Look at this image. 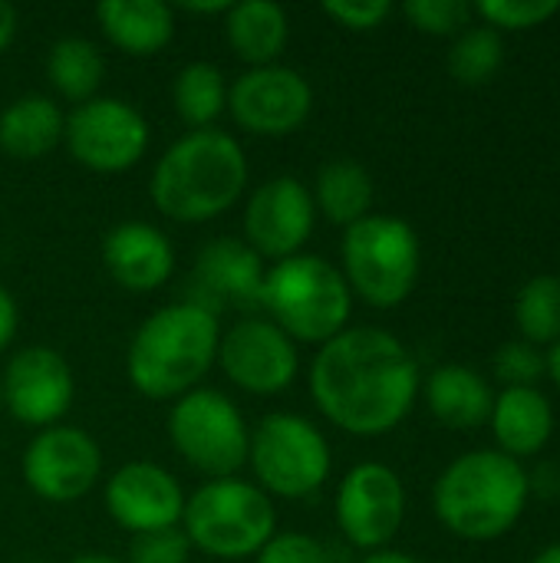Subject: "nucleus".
I'll return each instance as SVG.
<instances>
[{
	"label": "nucleus",
	"instance_id": "nucleus-1",
	"mask_svg": "<svg viewBox=\"0 0 560 563\" xmlns=\"http://www.w3.org/2000/svg\"><path fill=\"white\" fill-rule=\"evenodd\" d=\"M307 386L330 426L376 439L406 422L422 376L416 356L396 333L383 327H347L317 350Z\"/></svg>",
	"mask_w": 560,
	"mask_h": 563
},
{
	"label": "nucleus",
	"instance_id": "nucleus-2",
	"mask_svg": "<svg viewBox=\"0 0 560 563\" xmlns=\"http://www.w3.org/2000/svg\"><path fill=\"white\" fill-rule=\"evenodd\" d=\"M248 155L221 129H198L175 139L152 168V205L178 224H205L231 211L248 188Z\"/></svg>",
	"mask_w": 560,
	"mask_h": 563
},
{
	"label": "nucleus",
	"instance_id": "nucleus-3",
	"mask_svg": "<svg viewBox=\"0 0 560 563\" xmlns=\"http://www.w3.org/2000/svg\"><path fill=\"white\" fill-rule=\"evenodd\" d=\"M218 313L195 300L158 307L132 333L125 350V376L132 389L152 402L178 399L205 379L218 360Z\"/></svg>",
	"mask_w": 560,
	"mask_h": 563
},
{
	"label": "nucleus",
	"instance_id": "nucleus-4",
	"mask_svg": "<svg viewBox=\"0 0 560 563\" xmlns=\"http://www.w3.org/2000/svg\"><path fill=\"white\" fill-rule=\"evenodd\" d=\"M531 482L518 459L498 449H475L442 468L432 488L439 525L472 544L505 538L528 511Z\"/></svg>",
	"mask_w": 560,
	"mask_h": 563
},
{
	"label": "nucleus",
	"instance_id": "nucleus-5",
	"mask_svg": "<svg viewBox=\"0 0 560 563\" xmlns=\"http://www.w3.org/2000/svg\"><path fill=\"white\" fill-rule=\"evenodd\" d=\"M261 307L294 343L323 346L350 327L353 290L327 257L294 254L264 274Z\"/></svg>",
	"mask_w": 560,
	"mask_h": 563
},
{
	"label": "nucleus",
	"instance_id": "nucleus-6",
	"mask_svg": "<svg viewBox=\"0 0 560 563\" xmlns=\"http://www.w3.org/2000/svg\"><path fill=\"white\" fill-rule=\"evenodd\" d=\"M347 287L376 310L409 300L422 271V244L409 221L396 214H366L350 224L340 244Z\"/></svg>",
	"mask_w": 560,
	"mask_h": 563
},
{
	"label": "nucleus",
	"instance_id": "nucleus-7",
	"mask_svg": "<svg viewBox=\"0 0 560 563\" xmlns=\"http://www.w3.org/2000/svg\"><path fill=\"white\" fill-rule=\"evenodd\" d=\"M182 531L191 551L215 561H244L277 534V511L254 482L211 478L185 498Z\"/></svg>",
	"mask_w": 560,
	"mask_h": 563
},
{
	"label": "nucleus",
	"instance_id": "nucleus-8",
	"mask_svg": "<svg viewBox=\"0 0 560 563\" xmlns=\"http://www.w3.org/2000/svg\"><path fill=\"white\" fill-rule=\"evenodd\" d=\"M248 465L267 498L300 501L317 495L333 468L327 435L304 416L267 412L251 432Z\"/></svg>",
	"mask_w": 560,
	"mask_h": 563
},
{
	"label": "nucleus",
	"instance_id": "nucleus-9",
	"mask_svg": "<svg viewBox=\"0 0 560 563\" xmlns=\"http://www.w3.org/2000/svg\"><path fill=\"white\" fill-rule=\"evenodd\" d=\"M168 439L175 452L208 478H234L248 465L251 432L231 396L218 389H191L168 412Z\"/></svg>",
	"mask_w": 560,
	"mask_h": 563
},
{
	"label": "nucleus",
	"instance_id": "nucleus-10",
	"mask_svg": "<svg viewBox=\"0 0 560 563\" xmlns=\"http://www.w3.org/2000/svg\"><path fill=\"white\" fill-rule=\"evenodd\" d=\"M63 145L83 168L119 175L145 155L149 122L132 102L119 96H96L73 106V112L66 115Z\"/></svg>",
	"mask_w": 560,
	"mask_h": 563
},
{
	"label": "nucleus",
	"instance_id": "nucleus-11",
	"mask_svg": "<svg viewBox=\"0 0 560 563\" xmlns=\"http://www.w3.org/2000/svg\"><path fill=\"white\" fill-rule=\"evenodd\" d=\"M333 518L340 534L356 551H386L406 521L403 478L383 462L353 465L337 488Z\"/></svg>",
	"mask_w": 560,
	"mask_h": 563
},
{
	"label": "nucleus",
	"instance_id": "nucleus-12",
	"mask_svg": "<svg viewBox=\"0 0 560 563\" xmlns=\"http://www.w3.org/2000/svg\"><path fill=\"white\" fill-rule=\"evenodd\" d=\"M20 472L36 498L53 505H73L99 482L102 452L89 432L76 426H50L26 442Z\"/></svg>",
	"mask_w": 560,
	"mask_h": 563
},
{
	"label": "nucleus",
	"instance_id": "nucleus-13",
	"mask_svg": "<svg viewBox=\"0 0 560 563\" xmlns=\"http://www.w3.org/2000/svg\"><path fill=\"white\" fill-rule=\"evenodd\" d=\"M218 363L241 393L277 396L297 379L300 353L297 343L267 317H241L221 333Z\"/></svg>",
	"mask_w": 560,
	"mask_h": 563
},
{
	"label": "nucleus",
	"instance_id": "nucleus-14",
	"mask_svg": "<svg viewBox=\"0 0 560 563\" xmlns=\"http://www.w3.org/2000/svg\"><path fill=\"white\" fill-rule=\"evenodd\" d=\"M310 109V82L304 79V73L281 63L248 69L228 86V112L251 135L284 139L307 122Z\"/></svg>",
	"mask_w": 560,
	"mask_h": 563
},
{
	"label": "nucleus",
	"instance_id": "nucleus-15",
	"mask_svg": "<svg viewBox=\"0 0 560 563\" xmlns=\"http://www.w3.org/2000/svg\"><path fill=\"white\" fill-rule=\"evenodd\" d=\"M317 224L310 188L294 175L261 181L244 205V244L261 261H287L304 251Z\"/></svg>",
	"mask_w": 560,
	"mask_h": 563
},
{
	"label": "nucleus",
	"instance_id": "nucleus-16",
	"mask_svg": "<svg viewBox=\"0 0 560 563\" xmlns=\"http://www.w3.org/2000/svg\"><path fill=\"white\" fill-rule=\"evenodd\" d=\"M7 412L30 429L59 426L76 396V379L69 363L50 346H23L7 360L3 379Z\"/></svg>",
	"mask_w": 560,
	"mask_h": 563
},
{
	"label": "nucleus",
	"instance_id": "nucleus-17",
	"mask_svg": "<svg viewBox=\"0 0 560 563\" xmlns=\"http://www.w3.org/2000/svg\"><path fill=\"white\" fill-rule=\"evenodd\" d=\"M106 511L132 538L182 528L185 492L168 468L155 462H125L106 482Z\"/></svg>",
	"mask_w": 560,
	"mask_h": 563
},
{
	"label": "nucleus",
	"instance_id": "nucleus-18",
	"mask_svg": "<svg viewBox=\"0 0 560 563\" xmlns=\"http://www.w3.org/2000/svg\"><path fill=\"white\" fill-rule=\"evenodd\" d=\"M264 261L238 238H215L195 257V294L188 300L218 313L228 307L257 310L264 287Z\"/></svg>",
	"mask_w": 560,
	"mask_h": 563
},
{
	"label": "nucleus",
	"instance_id": "nucleus-19",
	"mask_svg": "<svg viewBox=\"0 0 560 563\" xmlns=\"http://www.w3.org/2000/svg\"><path fill=\"white\" fill-rule=\"evenodd\" d=\"M102 264L122 290L152 294L172 277L175 247L155 224L122 221L102 238Z\"/></svg>",
	"mask_w": 560,
	"mask_h": 563
},
{
	"label": "nucleus",
	"instance_id": "nucleus-20",
	"mask_svg": "<svg viewBox=\"0 0 560 563\" xmlns=\"http://www.w3.org/2000/svg\"><path fill=\"white\" fill-rule=\"evenodd\" d=\"M488 426H492L498 452L521 462V459L538 455L551 442V435H554V406L538 386L502 389V393H495Z\"/></svg>",
	"mask_w": 560,
	"mask_h": 563
},
{
	"label": "nucleus",
	"instance_id": "nucleus-21",
	"mask_svg": "<svg viewBox=\"0 0 560 563\" xmlns=\"http://www.w3.org/2000/svg\"><path fill=\"white\" fill-rule=\"evenodd\" d=\"M422 396H426L432 419L455 432H472L485 426L492 416V402H495L492 383L465 363L436 366L422 386Z\"/></svg>",
	"mask_w": 560,
	"mask_h": 563
},
{
	"label": "nucleus",
	"instance_id": "nucleus-22",
	"mask_svg": "<svg viewBox=\"0 0 560 563\" xmlns=\"http://www.w3.org/2000/svg\"><path fill=\"white\" fill-rule=\"evenodd\" d=\"M96 23L102 36L129 56H152L175 36V10L162 0H102Z\"/></svg>",
	"mask_w": 560,
	"mask_h": 563
},
{
	"label": "nucleus",
	"instance_id": "nucleus-23",
	"mask_svg": "<svg viewBox=\"0 0 560 563\" xmlns=\"http://www.w3.org/2000/svg\"><path fill=\"white\" fill-rule=\"evenodd\" d=\"M224 36L231 53L248 63V69L271 66L290 40L287 10L274 0H241L224 10Z\"/></svg>",
	"mask_w": 560,
	"mask_h": 563
},
{
	"label": "nucleus",
	"instance_id": "nucleus-24",
	"mask_svg": "<svg viewBox=\"0 0 560 563\" xmlns=\"http://www.w3.org/2000/svg\"><path fill=\"white\" fill-rule=\"evenodd\" d=\"M66 115L56 99L26 92L0 112V152L17 162L46 158L63 142Z\"/></svg>",
	"mask_w": 560,
	"mask_h": 563
},
{
	"label": "nucleus",
	"instance_id": "nucleus-25",
	"mask_svg": "<svg viewBox=\"0 0 560 563\" xmlns=\"http://www.w3.org/2000/svg\"><path fill=\"white\" fill-rule=\"evenodd\" d=\"M310 195L317 214H323L340 228H350L366 214H373L370 208L376 188H373V175L356 158H333L317 172Z\"/></svg>",
	"mask_w": 560,
	"mask_h": 563
},
{
	"label": "nucleus",
	"instance_id": "nucleus-26",
	"mask_svg": "<svg viewBox=\"0 0 560 563\" xmlns=\"http://www.w3.org/2000/svg\"><path fill=\"white\" fill-rule=\"evenodd\" d=\"M106 59L102 49L86 36H63L46 53V79L50 86L69 99V102H89L96 99V89L102 86Z\"/></svg>",
	"mask_w": 560,
	"mask_h": 563
},
{
	"label": "nucleus",
	"instance_id": "nucleus-27",
	"mask_svg": "<svg viewBox=\"0 0 560 563\" xmlns=\"http://www.w3.org/2000/svg\"><path fill=\"white\" fill-rule=\"evenodd\" d=\"M172 102L178 119L198 132V129H215L218 115L228 112V82L224 73L215 63L195 59L178 69L172 82Z\"/></svg>",
	"mask_w": 560,
	"mask_h": 563
},
{
	"label": "nucleus",
	"instance_id": "nucleus-28",
	"mask_svg": "<svg viewBox=\"0 0 560 563\" xmlns=\"http://www.w3.org/2000/svg\"><path fill=\"white\" fill-rule=\"evenodd\" d=\"M515 327L531 346H554L560 340V277L538 274L521 284L515 297Z\"/></svg>",
	"mask_w": 560,
	"mask_h": 563
},
{
	"label": "nucleus",
	"instance_id": "nucleus-29",
	"mask_svg": "<svg viewBox=\"0 0 560 563\" xmlns=\"http://www.w3.org/2000/svg\"><path fill=\"white\" fill-rule=\"evenodd\" d=\"M505 63V40L485 23H472L449 46V73L462 86H485Z\"/></svg>",
	"mask_w": 560,
	"mask_h": 563
},
{
	"label": "nucleus",
	"instance_id": "nucleus-30",
	"mask_svg": "<svg viewBox=\"0 0 560 563\" xmlns=\"http://www.w3.org/2000/svg\"><path fill=\"white\" fill-rule=\"evenodd\" d=\"M472 10L485 26H492L498 33L535 30L558 16L560 0H479Z\"/></svg>",
	"mask_w": 560,
	"mask_h": 563
},
{
	"label": "nucleus",
	"instance_id": "nucleus-31",
	"mask_svg": "<svg viewBox=\"0 0 560 563\" xmlns=\"http://www.w3.org/2000/svg\"><path fill=\"white\" fill-rule=\"evenodd\" d=\"M403 16L429 36H459L462 30L472 26L475 10L465 0H406Z\"/></svg>",
	"mask_w": 560,
	"mask_h": 563
},
{
	"label": "nucleus",
	"instance_id": "nucleus-32",
	"mask_svg": "<svg viewBox=\"0 0 560 563\" xmlns=\"http://www.w3.org/2000/svg\"><path fill=\"white\" fill-rule=\"evenodd\" d=\"M492 373L505 389L538 386L545 379V350H538L525 340L502 343L492 356Z\"/></svg>",
	"mask_w": 560,
	"mask_h": 563
},
{
	"label": "nucleus",
	"instance_id": "nucleus-33",
	"mask_svg": "<svg viewBox=\"0 0 560 563\" xmlns=\"http://www.w3.org/2000/svg\"><path fill=\"white\" fill-rule=\"evenodd\" d=\"M191 544L182 528H165V531H149L135 534L129 544V561L125 563H188Z\"/></svg>",
	"mask_w": 560,
	"mask_h": 563
},
{
	"label": "nucleus",
	"instance_id": "nucleus-34",
	"mask_svg": "<svg viewBox=\"0 0 560 563\" xmlns=\"http://www.w3.org/2000/svg\"><path fill=\"white\" fill-rule=\"evenodd\" d=\"M254 563H330V551L300 531H287V534H274L257 554Z\"/></svg>",
	"mask_w": 560,
	"mask_h": 563
},
{
	"label": "nucleus",
	"instance_id": "nucleus-35",
	"mask_svg": "<svg viewBox=\"0 0 560 563\" xmlns=\"http://www.w3.org/2000/svg\"><path fill=\"white\" fill-rule=\"evenodd\" d=\"M323 13L330 20H337L340 26L363 33V30H376L383 20H389L393 3L389 0H327Z\"/></svg>",
	"mask_w": 560,
	"mask_h": 563
},
{
	"label": "nucleus",
	"instance_id": "nucleus-36",
	"mask_svg": "<svg viewBox=\"0 0 560 563\" xmlns=\"http://www.w3.org/2000/svg\"><path fill=\"white\" fill-rule=\"evenodd\" d=\"M17 323H20L17 300H13V294L0 284V353L13 343V336H17Z\"/></svg>",
	"mask_w": 560,
	"mask_h": 563
},
{
	"label": "nucleus",
	"instance_id": "nucleus-37",
	"mask_svg": "<svg viewBox=\"0 0 560 563\" xmlns=\"http://www.w3.org/2000/svg\"><path fill=\"white\" fill-rule=\"evenodd\" d=\"M13 36H17V10L7 0H0V56L13 43Z\"/></svg>",
	"mask_w": 560,
	"mask_h": 563
},
{
	"label": "nucleus",
	"instance_id": "nucleus-38",
	"mask_svg": "<svg viewBox=\"0 0 560 563\" xmlns=\"http://www.w3.org/2000/svg\"><path fill=\"white\" fill-rule=\"evenodd\" d=\"M360 563H419L413 554H403V551H393V548H386V551H373V554H366Z\"/></svg>",
	"mask_w": 560,
	"mask_h": 563
},
{
	"label": "nucleus",
	"instance_id": "nucleus-39",
	"mask_svg": "<svg viewBox=\"0 0 560 563\" xmlns=\"http://www.w3.org/2000/svg\"><path fill=\"white\" fill-rule=\"evenodd\" d=\"M545 376L554 383V389L560 393V340L554 346H548V353H545Z\"/></svg>",
	"mask_w": 560,
	"mask_h": 563
},
{
	"label": "nucleus",
	"instance_id": "nucleus-40",
	"mask_svg": "<svg viewBox=\"0 0 560 563\" xmlns=\"http://www.w3.org/2000/svg\"><path fill=\"white\" fill-rule=\"evenodd\" d=\"M182 10H188V13H224V10H228V3H224V0H205V3H198V0H185V3H182Z\"/></svg>",
	"mask_w": 560,
	"mask_h": 563
},
{
	"label": "nucleus",
	"instance_id": "nucleus-41",
	"mask_svg": "<svg viewBox=\"0 0 560 563\" xmlns=\"http://www.w3.org/2000/svg\"><path fill=\"white\" fill-rule=\"evenodd\" d=\"M531 563H560V541L558 544H548V548H541V551L535 554V561Z\"/></svg>",
	"mask_w": 560,
	"mask_h": 563
},
{
	"label": "nucleus",
	"instance_id": "nucleus-42",
	"mask_svg": "<svg viewBox=\"0 0 560 563\" xmlns=\"http://www.w3.org/2000/svg\"><path fill=\"white\" fill-rule=\"evenodd\" d=\"M69 563H122V561H116V558H109V554H79V558H73Z\"/></svg>",
	"mask_w": 560,
	"mask_h": 563
},
{
	"label": "nucleus",
	"instance_id": "nucleus-43",
	"mask_svg": "<svg viewBox=\"0 0 560 563\" xmlns=\"http://www.w3.org/2000/svg\"><path fill=\"white\" fill-rule=\"evenodd\" d=\"M0 409H3V389H0Z\"/></svg>",
	"mask_w": 560,
	"mask_h": 563
},
{
	"label": "nucleus",
	"instance_id": "nucleus-44",
	"mask_svg": "<svg viewBox=\"0 0 560 563\" xmlns=\"http://www.w3.org/2000/svg\"><path fill=\"white\" fill-rule=\"evenodd\" d=\"M20 563H40V561H20Z\"/></svg>",
	"mask_w": 560,
	"mask_h": 563
}]
</instances>
